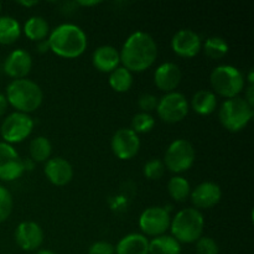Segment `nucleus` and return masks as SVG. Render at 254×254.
Segmentation results:
<instances>
[{"label":"nucleus","instance_id":"1","mask_svg":"<svg viewBox=\"0 0 254 254\" xmlns=\"http://www.w3.org/2000/svg\"><path fill=\"white\" fill-rule=\"evenodd\" d=\"M121 64L133 72H144L150 68L158 57V45L151 35L135 31L126 40L121 52Z\"/></svg>","mask_w":254,"mask_h":254},{"label":"nucleus","instance_id":"2","mask_svg":"<svg viewBox=\"0 0 254 254\" xmlns=\"http://www.w3.org/2000/svg\"><path fill=\"white\" fill-rule=\"evenodd\" d=\"M50 51L64 59L79 57L87 49V35L83 30L74 24H61L50 31Z\"/></svg>","mask_w":254,"mask_h":254},{"label":"nucleus","instance_id":"3","mask_svg":"<svg viewBox=\"0 0 254 254\" xmlns=\"http://www.w3.org/2000/svg\"><path fill=\"white\" fill-rule=\"evenodd\" d=\"M7 103L21 113L35 112L42 104L44 93L36 82L29 78L12 79L6 87Z\"/></svg>","mask_w":254,"mask_h":254},{"label":"nucleus","instance_id":"4","mask_svg":"<svg viewBox=\"0 0 254 254\" xmlns=\"http://www.w3.org/2000/svg\"><path fill=\"white\" fill-rule=\"evenodd\" d=\"M205 228V218L202 212L197 208L188 207L179 211L175 217L171 218V236L179 243H195L202 237Z\"/></svg>","mask_w":254,"mask_h":254},{"label":"nucleus","instance_id":"5","mask_svg":"<svg viewBox=\"0 0 254 254\" xmlns=\"http://www.w3.org/2000/svg\"><path fill=\"white\" fill-rule=\"evenodd\" d=\"M254 116L253 107L243 97L226 99L221 104L218 119L225 129L231 133H237L245 129Z\"/></svg>","mask_w":254,"mask_h":254},{"label":"nucleus","instance_id":"6","mask_svg":"<svg viewBox=\"0 0 254 254\" xmlns=\"http://www.w3.org/2000/svg\"><path fill=\"white\" fill-rule=\"evenodd\" d=\"M210 82L213 91L227 99L240 96L246 87L243 73L231 64H221L213 68L210 74Z\"/></svg>","mask_w":254,"mask_h":254},{"label":"nucleus","instance_id":"7","mask_svg":"<svg viewBox=\"0 0 254 254\" xmlns=\"http://www.w3.org/2000/svg\"><path fill=\"white\" fill-rule=\"evenodd\" d=\"M195 149L186 139H176L168 146L164 156L165 169L174 174L188 171L195 163Z\"/></svg>","mask_w":254,"mask_h":254},{"label":"nucleus","instance_id":"8","mask_svg":"<svg viewBox=\"0 0 254 254\" xmlns=\"http://www.w3.org/2000/svg\"><path fill=\"white\" fill-rule=\"evenodd\" d=\"M35 127V122L29 114L21 112H12L2 121L0 127V135L4 143L17 144L29 138Z\"/></svg>","mask_w":254,"mask_h":254},{"label":"nucleus","instance_id":"9","mask_svg":"<svg viewBox=\"0 0 254 254\" xmlns=\"http://www.w3.org/2000/svg\"><path fill=\"white\" fill-rule=\"evenodd\" d=\"M190 104L188 98L180 92H170L165 93L158 102L156 113L161 121L166 123H179L188 116Z\"/></svg>","mask_w":254,"mask_h":254},{"label":"nucleus","instance_id":"10","mask_svg":"<svg viewBox=\"0 0 254 254\" xmlns=\"http://www.w3.org/2000/svg\"><path fill=\"white\" fill-rule=\"evenodd\" d=\"M170 212L165 207L161 206H153L143 211L139 217V227L140 231L146 237H159L165 235L166 231L170 228Z\"/></svg>","mask_w":254,"mask_h":254},{"label":"nucleus","instance_id":"11","mask_svg":"<svg viewBox=\"0 0 254 254\" xmlns=\"http://www.w3.org/2000/svg\"><path fill=\"white\" fill-rule=\"evenodd\" d=\"M25 163L16 149L10 144L0 141V180L14 181L25 173Z\"/></svg>","mask_w":254,"mask_h":254},{"label":"nucleus","instance_id":"12","mask_svg":"<svg viewBox=\"0 0 254 254\" xmlns=\"http://www.w3.org/2000/svg\"><path fill=\"white\" fill-rule=\"evenodd\" d=\"M112 151L121 160H130L140 149V139L130 128H121L114 133L111 141Z\"/></svg>","mask_w":254,"mask_h":254},{"label":"nucleus","instance_id":"13","mask_svg":"<svg viewBox=\"0 0 254 254\" xmlns=\"http://www.w3.org/2000/svg\"><path fill=\"white\" fill-rule=\"evenodd\" d=\"M44 231L41 226L32 221H24L19 223L15 230V242L26 252L37 251L44 242Z\"/></svg>","mask_w":254,"mask_h":254},{"label":"nucleus","instance_id":"14","mask_svg":"<svg viewBox=\"0 0 254 254\" xmlns=\"http://www.w3.org/2000/svg\"><path fill=\"white\" fill-rule=\"evenodd\" d=\"M171 49L178 56L191 59L202 49V41L197 32L190 29H181L171 39Z\"/></svg>","mask_w":254,"mask_h":254},{"label":"nucleus","instance_id":"15","mask_svg":"<svg viewBox=\"0 0 254 254\" xmlns=\"http://www.w3.org/2000/svg\"><path fill=\"white\" fill-rule=\"evenodd\" d=\"M222 197L220 186L211 181L201 183L191 191L190 198L197 210H207L217 205Z\"/></svg>","mask_w":254,"mask_h":254},{"label":"nucleus","instance_id":"16","mask_svg":"<svg viewBox=\"0 0 254 254\" xmlns=\"http://www.w3.org/2000/svg\"><path fill=\"white\" fill-rule=\"evenodd\" d=\"M32 68V57L26 50L16 49L4 61V72L14 79L26 78Z\"/></svg>","mask_w":254,"mask_h":254},{"label":"nucleus","instance_id":"17","mask_svg":"<svg viewBox=\"0 0 254 254\" xmlns=\"http://www.w3.org/2000/svg\"><path fill=\"white\" fill-rule=\"evenodd\" d=\"M181 78H183V72L180 67L174 62L161 64L154 72V83L156 88L165 93L175 91L180 84Z\"/></svg>","mask_w":254,"mask_h":254},{"label":"nucleus","instance_id":"18","mask_svg":"<svg viewBox=\"0 0 254 254\" xmlns=\"http://www.w3.org/2000/svg\"><path fill=\"white\" fill-rule=\"evenodd\" d=\"M44 173L50 183L55 186H64L73 179V168L61 156L50 158L45 164Z\"/></svg>","mask_w":254,"mask_h":254},{"label":"nucleus","instance_id":"19","mask_svg":"<svg viewBox=\"0 0 254 254\" xmlns=\"http://www.w3.org/2000/svg\"><path fill=\"white\" fill-rule=\"evenodd\" d=\"M92 64L103 73H111L121 64V55L114 46L103 45L99 46L92 55Z\"/></svg>","mask_w":254,"mask_h":254},{"label":"nucleus","instance_id":"20","mask_svg":"<svg viewBox=\"0 0 254 254\" xmlns=\"http://www.w3.org/2000/svg\"><path fill=\"white\" fill-rule=\"evenodd\" d=\"M114 248L116 254H149V240L141 233H129Z\"/></svg>","mask_w":254,"mask_h":254},{"label":"nucleus","instance_id":"21","mask_svg":"<svg viewBox=\"0 0 254 254\" xmlns=\"http://www.w3.org/2000/svg\"><path fill=\"white\" fill-rule=\"evenodd\" d=\"M189 104L200 116H210L217 107V97L212 91L200 89L193 94L191 98V103Z\"/></svg>","mask_w":254,"mask_h":254},{"label":"nucleus","instance_id":"22","mask_svg":"<svg viewBox=\"0 0 254 254\" xmlns=\"http://www.w3.org/2000/svg\"><path fill=\"white\" fill-rule=\"evenodd\" d=\"M24 34L31 41L40 42L47 39L50 35V25L42 16H31L24 25Z\"/></svg>","mask_w":254,"mask_h":254},{"label":"nucleus","instance_id":"23","mask_svg":"<svg viewBox=\"0 0 254 254\" xmlns=\"http://www.w3.org/2000/svg\"><path fill=\"white\" fill-rule=\"evenodd\" d=\"M149 254H181V245L173 236H159L149 241Z\"/></svg>","mask_w":254,"mask_h":254},{"label":"nucleus","instance_id":"24","mask_svg":"<svg viewBox=\"0 0 254 254\" xmlns=\"http://www.w3.org/2000/svg\"><path fill=\"white\" fill-rule=\"evenodd\" d=\"M21 35V26L12 16H0V45H11Z\"/></svg>","mask_w":254,"mask_h":254},{"label":"nucleus","instance_id":"25","mask_svg":"<svg viewBox=\"0 0 254 254\" xmlns=\"http://www.w3.org/2000/svg\"><path fill=\"white\" fill-rule=\"evenodd\" d=\"M30 156L36 163H46L52 154V144L46 136H36L30 141Z\"/></svg>","mask_w":254,"mask_h":254},{"label":"nucleus","instance_id":"26","mask_svg":"<svg viewBox=\"0 0 254 254\" xmlns=\"http://www.w3.org/2000/svg\"><path fill=\"white\" fill-rule=\"evenodd\" d=\"M133 73L123 66H119L109 74V86L119 93L128 92L133 86Z\"/></svg>","mask_w":254,"mask_h":254},{"label":"nucleus","instance_id":"27","mask_svg":"<svg viewBox=\"0 0 254 254\" xmlns=\"http://www.w3.org/2000/svg\"><path fill=\"white\" fill-rule=\"evenodd\" d=\"M168 192L176 202H184L191 193L190 183L183 176H174L168 183Z\"/></svg>","mask_w":254,"mask_h":254},{"label":"nucleus","instance_id":"28","mask_svg":"<svg viewBox=\"0 0 254 254\" xmlns=\"http://www.w3.org/2000/svg\"><path fill=\"white\" fill-rule=\"evenodd\" d=\"M202 49L208 59L220 60L228 54L230 47H228L227 41L223 37L211 36L206 39L205 44L202 45Z\"/></svg>","mask_w":254,"mask_h":254},{"label":"nucleus","instance_id":"29","mask_svg":"<svg viewBox=\"0 0 254 254\" xmlns=\"http://www.w3.org/2000/svg\"><path fill=\"white\" fill-rule=\"evenodd\" d=\"M155 127V118L151 116L150 113H144V112H139L131 119V127L130 129L135 131L136 134H145L153 130Z\"/></svg>","mask_w":254,"mask_h":254},{"label":"nucleus","instance_id":"30","mask_svg":"<svg viewBox=\"0 0 254 254\" xmlns=\"http://www.w3.org/2000/svg\"><path fill=\"white\" fill-rule=\"evenodd\" d=\"M12 206H14V201H12L11 193L6 188L0 185V223L5 222L10 217L12 212Z\"/></svg>","mask_w":254,"mask_h":254},{"label":"nucleus","instance_id":"31","mask_svg":"<svg viewBox=\"0 0 254 254\" xmlns=\"http://www.w3.org/2000/svg\"><path fill=\"white\" fill-rule=\"evenodd\" d=\"M143 173L149 180H159L165 174V165L160 159H150L144 165Z\"/></svg>","mask_w":254,"mask_h":254},{"label":"nucleus","instance_id":"32","mask_svg":"<svg viewBox=\"0 0 254 254\" xmlns=\"http://www.w3.org/2000/svg\"><path fill=\"white\" fill-rule=\"evenodd\" d=\"M196 253L197 254H218L220 248L215 240L211 237H201L196 241Z\"/></svg>","mask_w":254,"mask_h":254},{"label":"nucleus","instance_id":"33","mask_svg":"<svg viewBox=\"0 0 254 254\" xmlns=\"http://www.w3.org/2000/svg\"><path fill=\"white\" fill-rule=\"evenodd\" d=\"M159 98L151 93H144L139 97L138 99V106L141 112L144 113H150V112L155 111L158 107Z\"/></svg>","mask_w":254,"mask_h":254},{"label":"nucleus","instance_id":"34","mask_svg":"<svg viewBox=\"0 0 254 254\" xmlns=\"http://www.w3.org/2000/svg\"><path fill=\"white\" fill-rule=\"evenodd\" d=\"M88 254H116V248L106 241H97L89 247Z\"/></svg>","mask_w":254,"mask_h":254},{"label":"nucleus","instance_id":"35","mask_svg":"<svg viewBox=\"0 0 254 254\" xmlns=\"http://www.w3.org/2000/svg\"><path fill=\"white\" fill-rule=\"evenodd\" d=\"M245 99L250 106H252L254 108V84H248L247 89H246Z\"/></svg>","mask_w":254,"mask_h":254},{"label":"nucleus","instance_id":"36","mask_svg":"<svg viewBox=\"0 0 254 254\" xmlns=\"http://www.w3.org/2000/svg\"><path fill=\"white\" fill-rule=\"evenodd\" d=\"M7 107H9V103H7L6 97H5V94L0 93V117H2L6 113Z\"/></svg>","mask_w":254,"mask_h":254},{"label":"nucleus","instance_id":"37","mask_svg":"<svg viewBox=\"0 0 254 254\" xmlns=\"http://www.w3.org/2000/svg\"><path fill=\"white\" fill-rule=\"evenodd\" d=\"M37 49H39V52H41V54L50 51V46H49V41H47V39L37 42Z\"/></svg>","mask_w":254,"mask_h":254},{"label":"nucleus","instance_id":"38","mask_svg":"<svg viewBox=\"0 0 254 254\" xmlns=\"http://www.w3.org/2000/svg\"><path fill=\"white\" fill-rule=\"evenodd\" d=\"M101 1H96V0H93V1H77V4L78 5H82V6H94V5H98Z\"/></svg>","mask_w":254,"mask_h":254},{"label":"nucleus","instance_id":"39","mask_svg":"<svg viewBox=\"0 0 254 254\" xmlns=\"http://www.w3.org/2000/svg\"><path fill=\"white\" fill-rule=\"evenodd\" d=\"M20 5H22V6L25 7H31V6H35V5L39 4V1H36V0H32V1H19Z\"/></svg>","mask_w":254,"mask_h":254},{"label":"nucleus","instance_id":"40","mask_svg":"<svg viewBox=\"0 0 254 254\" xmlns=\"http://www.w3.org/2000/svg\"><path fill=\"white\" fill-rule=\"evenodd\" d=\"M35 254H56L54 251L51 250H46V248H42V250H37Z\"/></svg>","mask_w":254,"mask_h":254},{"label":"nucleus","instance_id":"41","mask_svg":"<svg viewBox=\"0 0 254 254\" xmlns=\"http://www.w3.org/2000/svg\"><path fill=\"white\" fill-rule=\"evenodd\" d=\"M248 82H250V84H254V72H253V69H250V73H248Z\"/></svg>","mask_w":254,"mask_h":254},{"label":"nucleus","instance_id":"42","mask_svg":"<svg viewBox=\"0 0 254 254\" xmlns=\"http://www.w3.org/2000/svg\"><path fill=\"white\" fill-rule=\"evenodd\" d=\"M0 12H1V2H0Z\"/></svg>","mask_w":254,"mask_h":254}]
</instances>
